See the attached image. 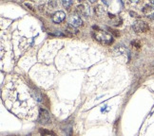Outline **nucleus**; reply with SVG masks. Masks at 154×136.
Listing matches in <instances>:
<instances>
[{
	"label": "nucleus",
	"mask_w": 154,
	"mask_h": 136,
	"mask_svg": "<svg viewBox=\"0 0 154 136\" xmlns=\"http://www.w3.org/2000/svg\"><path fill=\"white\" fill-rule=\"evenodd\" d=\"M37 121L41 124H48L51 122V114H49V111L41 108L39 109V114H38V119Z\"/></svg>",
	"instance_id": "20e7f679"
},
{
	"label": "nucleus",
	"mask_w": 154,
	"mask_h": 136,
	"mask_svg": "<svg viewBox=\"0 0 154 136\" xmlns=\"http://www.w3.org/2000/svg\"><path fill=\"white\" fill-rule=\"evenodd\" d=\"M151 67H152V70H153V72H154V62H153V63H152V65H151Z\"/></svg>",
	"instance_id": "f8f14e48"
},
{
	"label": "nucleus",
	"mask_w": 154,
	"mask_h": 136,
	"mask_svg": "<svg viewBox=\"0 0 154 136\" xmlns=\"http://www.w3.org/2000/svg\"><path fill=\"white\" fill-rule=\"evenodd\" d=\"M63 5L68 9V8H69L70 6L72 5V1H63Z\"/></svg>",
	"instance_id": "1a4fd4ad"
},
{
	"label": "nucleus",
	"mask_w": 154,
	"mask_h": 136,
	"mask_svg": "<svg viewBox=\"0 0 154 136\" xmlns=\"http://www.w3.org/2000/svg\"><path fill=\"white\" fill-rule=\"evenodd\" d=\"M65 17H66V14H65L64 11H57L54 14L52 15V22L53 23H56V24H59L61 23L64 19Z\"/></svg>",
	"instance_id": "0eeeda50"
},
{
	"label": "nucleus",
	"mask_w": 154,
	"mask_h": 136,
	"mask_svg": "<svg viewBox=\"0 0 154 136\" xmlns=\"http://www.w3.org/2000/svg\"><path fill=\"white\" fill-rule=\"evenodd\" d=\"M147 17H149V19H152V20H154V13H153L152 14L149 15V16H147Z\"/></svg>",
	"instance_id": "9b49d317"
},
{
	"label": "nucleus",
	"mask_w": 154,
	"mask_h": 136,
	"mask_svg": "<svg viewBox=\"0 0 154 136\" xmlns=\"http://www.w3.org/2000/svg\"><path fill=\"white\" fill-rule=\"evenodd\" d=\"M149 4H150V5H152V6H154V1H150V2H149Z\"/></svg>",
	"instance_id": "ddd939ff"
},
{
	"label": "nucleus",
	"mask_w": 154,
	"mask_h": 136,
	"mask_svg": "<svg viewBox=\"0 0 154 136\" xmlns=\"http://www.w3.org/2000/svg\"><path fill=\"white\" fill-rule=\"evenodd\" d=\"M92 37L93 39H95L97 42L101 43L102 45H110L113 42V37L111 36V34L98 28L97 30L92 31Z\"/></svg>",
	"instance_id": "f03ea898"
},
{
	"label": "nucleus",
	"mask_w": 154,
	"mask_h": 136,
	"mask_svg": "<svg viewBox=\"0 0 154 136\" xmlns=\"http://www.w3.org/2000/svg\"><path fill=\"white\" fill-rule=\"evenodd\" d=\"M39 132L42 136H55V134L52 132H50V131H48V129H40Z\"/></svg>",
	"instance_id": "6e6552de"
},
{
	"label": "nucleus",
	"mask_w": 154,
	"mask_h": 136,
	"mask_svg": "<svg viewBox=\"0 0 154 136\" xmlns=\"http://www.w3.org/2000/svg\"><path fill=\"white\" fill-rule=\"evenodd\" d=\"M132 28L135 32H146L149 29V26L142 20H138L134 22L132 25Z\"/></svg>",
	"instance_id": "7ed1b4c3"
},
{
	"label": "nucleus",
	"mask_w": 154,
	"mask_h": 136,
	"mask_svg": "<svg viewBox=\"0 0 154 136\" xmlns=\"http://www.w3.org/2000/svg\"><path fill=\"white\" fill-rule=\"evenodd\" d=\"M77 13L82 16H88L91 13V10H90V6L87 4H81L77 7Z\"/></svg>",
	"instance_id": "39448f33"
},
{
	"label": "nucleus",
	"mask_w": 154,
	"mask_h": 136,
	"mask_svg": "<svg viewBox=\"0 0 154 136\" xmlns=\"http://www.w3.org/2000/svg\"><path fill=\"white\" fill-rule=\"evenodd\" d=\"M68 29H69V30H70V32H72V33H77V30L74 28V27H72V26H69Z\"/></svg>",
	"instance_id": "9d476101"
},
{
	"label": "nucleus",
	"mask_w": 154,
	"mask_h": 136,
	"mask_svg": "<svg viewBox=\"0 0 154 136\" xmlns=\"http://www.w3.org/2000/svg\"><path fill=\"white\" fill-rule=\"evenodd\" d=\"M82 20L79 16H77V15H70L69 16V26H72L74 27H79L82 25Z\"/></svg>",
	"instance_id": "423d86ee"
},
{
	"label": "nucleus",
	"mask_w": 154,
	"mask_h": 136,
	"mask_svg": "<svg viewBox=\"0 0 154 136\" xmlns=\"http://www.w3.org/2000/svg\"><path fill=\"white\" fill-rule=\"evenodd\" d=\"M3 101L11 113L21 117L29 118L36 111V97L22 83L8 87L3 93Z\"/></svg>",
	"instance_id": "f257e3e1"
}]
</instances>
